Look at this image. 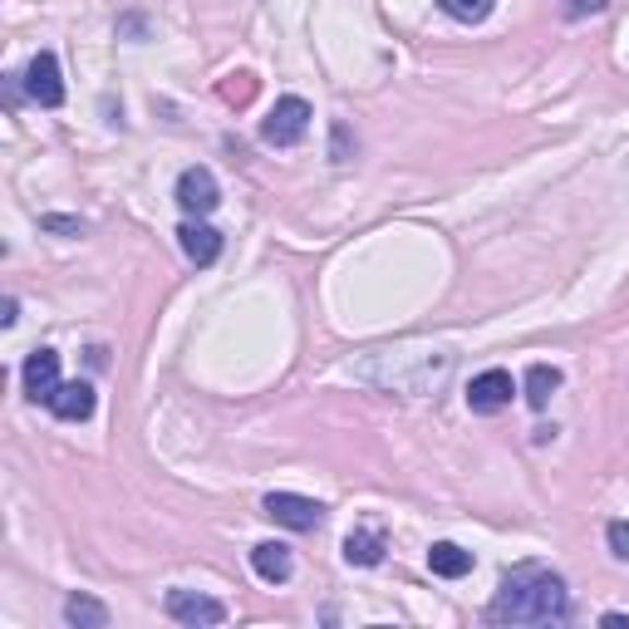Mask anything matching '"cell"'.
Returning <instances> with one entry per match:
<instances>
[{"mask_svg":"<svg viewBox=\"0 0 629 629\" xmlns=\"http://www.w3.org/2000/svg\"><path fill=\"white\" fill-rule=\"evenodd\" d=\"M261 511L275 521V526L285 531H314L324 521V507L310 497H295V491H271V497L261 501Z\"/></svg>","mask_w":629,"mask_h":629,"instance_id":"3","label":"cell"},{"mask_svg":"<svg viewBox=\"0 0 629 629\" xmlns=\"http://www.w3.org/2000/svg\"><path fill=\"white\" fill-rule=\"evenodd\" d=\"M344 560H349V566H379L383 536L379 531H349V536H344Z\"/></svg>","mask_w":629,"mask_h":629,"instance_id":"14","label":"cell"},{"mask_svg":"<svg viewBox=\"0 0 629 629\" xmlns=\"http://www.w3.org/2000/svg\"><path fill=\"white\" fill-rule=\"evenodd\" d=\"M556 389H560V369H556V364H531V369H526V383H521V393H526L531 408H546Z\"/></svg>","mask_w":629,"mask_h":629,"instance_id":"13","label":"cell"},{"mask_svg":"<svg viewBox=\"0 0 629 629\" xmlns=\"http://www.w3.org/2000/svg\"><path fill=\"white\" fill-rule=\"evenodd\" d=\"M177 206H182L187 216H206L222 206V187H216L212 167H187V173L177 177Z\"/></svg>","mask_w":629,"mask_h":629,"instance_id":"4","label":"cell"},{"mask_svg":"<svg viewBox=\"0 0 629 629\" xmlns=\"http://www.w3.org/2000/svg\"><path fill=\"white\" fill-rule=\"evenodd\" d=\"M251 566L261 580H271V585H281V580H290V550L281 546V541H261V546L251 550Z\"/></svg>","mask_w":629,"mask_h":629,"instance_id":"12","label":"cell"},{"mask_svg":"<svg viewBox=\"0 0 629 629\" xmlns=\"http://www.w3.org/2000/svg\"><path fill=\"white\" fill-rule=\"evenodd\" d=\"M605 5H609V0H566V5H560V15H566V20H580V15H600Z\"/></svg>","mask_w":629,"mask_h":629,"instance_id":"19","label":"cell"},{"mask_svg":"<svg viewBox=\"0 0 629 629\" xmlns=\"http://www.w3.org/2000/svg\"><path fill=\"white\" fill-rule=\"evenodd\" d=\"M605 541H609V550H615V560H629V521H609Z\"/></svg>","mask_w":629,"mask_h":629,"instance_id":"17","label":"cell"},{"mask_svg":"<svg viewBox=\"0 0 629 629\" xmlns=\"http://www.w3.org/2000/svg\"><path fill=\"white\" fill-rule=\"evenodd\" d=\"M310 104H305L300 94H285V98H275V108L261 118V143H271V147H295L305 133H310Z\"/></svg>","mask_w":629,"mask_h":629,"instance_id":"2","label":"cell"},{"mask_svg":"<svg viewBox=\"0 0 629 629\" xmlns=\"http://www.w3.org/2000/svg\"><path fill=\"white\" fill-rule=\"evenodd\" d=\"M45 232H59V236H84V222L79 216H39Z\"/></svg>","mask_w":629,"mask_h":629,"instance_id":"18","label":"cell"},{"mask_svg":"<svg viewBox=\"0 0 629 629\" xmlns=\"http://www.w3.org/2000/svg\"><path fill=\"white\" fill-rule=\"evenodd\" d=\"M64 619H69L74 629H104V625H108V609L98 605L94 595H69V600H64Z\"/></svg>","mask_w":629,"mask_h":629,"instance_id":"15","label":"cell"},{"mask_svg":"<svg viewBox=\"0 0 629 629\" xmlns=\"http://www.w3.org/2000/svg\"><path fill=\"white\" fill-rule=\"evenodd\" d=\"M600 625H609V629H629V615H615V609H609V615L600 619Z\"/></svg>","mask_w":629,"mask_h":629,"instance_id":"21","label":"cell"},{"mask_svg":"<svg viewBox=\"0 0 629 629\" xmlns=\"http://www.w3.org/2000/svg\"><path fill=\"white\" fill-rule=\"evenodd\" d=\"M49 413L55 418H64V423H84V418H94V389L88 383H59L55 389V399H49Z\"/></svg>","mask_w":629,"mask_h":629,"instance_id":"10","label":"cell"},{"mask_svg":"<svg viewBox=\"0 0 629 629\" xmlns=\"http://www.w3.org/2000/svg\"><path fill=\"white\" fill-rule=\"evenodd\" d=\"M251 74H232V84H222V94L232 98V104H246V98H251Z\"/></svg>","mask_w":629,"mask_h":629,"instance_id":"20","label":"cell"},{"mask_svg":"<svg viewBox=\"0 0 629 629\" xmlns=\"http://www.w3.org/2000/svg\"><path fill=\"white\" fill-rule=\"evenodd\" d=\"M428 570H432V575H442V580H462L472 570V550H462L458 541H432Z\"/></svg>","mask_w":629,"mask_h":629,"instance_id":"11","label":"cell"},{"mask_svg":"<svg viewBox=\"0 0 629 629\" xmlns=\"http://www.w3.org/2000/svg\"><path fill=\"white\" fill-rule=\"evenodd\" d=\"M15 320H20V305L5 300V314H0V324H15Z\"/></svg>","mask_w":629,"mask_h":629,"instance_id":"22","label":"cell"},{"mask_svg":"<svg viewBox=\"0 0 629 629\" xmlns=\"http://www.w3.org/2000/svg\"><path fill=\"white\" fill-rule=\"evenodd\" d=\"M167 615L177 619V625H222L226 619V605L212 595H197V590H167Z\"/></svg>","mask_w":629,"mask_h":629,"instance_id":"6","label":"cell"},{"mask_svg":"<svg viewBox=\"0 0 629 629\" xmlns=\"http://www.w3.org/2000/svg\"><path fill=\"white\" fill-rule=\"evenodd\" d=\"M511 393H517L511 373L507 369H487V373H477V379L467 383V408L472 413H501L511 403Z\"/></svg>","mask_w":629,"mask_h":629,"instance_id":"7","label":"cell"},{"mask_svg":"<svg viewBox=\"0 0 629 629\" xmlns=\"http://www.w3.org/2000/svg\"><path fill=\"white\" fill-rule=\"evenodd\" d=\"M442 10H448L452 20H462V25H482V20L491 15V5H497V0H438Z\"/></svg>","mask_w":629,"mask_h":629,"instance_id":"16","label":"cell"},{"mask_svg":"<svg viewBox=\"0 0 629 629\" xmlns=\"http://www.w3.org/2000/svg\"><path fill=\"white\" fill-rule=\"evenodd\" d=\"M20 379H25V393L35 403H49L59 389V354L55 349H35L25 359V369H20Z\"/></svg>","mask_w":629,"mask_h":629,"instance_id":"9","label":"cell"},{"mask_svg":"<svg viewBox=\"0 0 629 629\" xmlns=\"http://www.w3.org/2000/svg\"><path fill=\"white\" fill-rule=\"evenodd\" d=\"M25 94L35 98L39 108H59L64 104V79H59V59L49 49H39L25 69Z\"/></svg>","mask_w":629,"mask_h":629,"instance_id":"5","label":"cell"},{"mask_svg":"<svg viewBox=\"0 0 629 629\" xmlns=\"http://www.w3.org/2000/svg\"><path fill=\"white\" fill-rule=\"evenodd\" d=\"M566 615H570V590L546 566L507 570L497 585V600L487 605L491 625H560Z\"/></svg>","mask_w":629,"mask_h":629,"instance_id":"1","label":"cell"},{"mask_svg":"<svg viewBox=\"0 0 629 629\" xmlns=\"http://www.w3.org/2000/svg\"><path fill=\"white\" fill-rule=\"evenodd\" d=\"M177 241H182V251L192 265H212L216 256H222V232L206 226L202 216H187V222L177 226Z\"/></svg>","mask_w":629,"mask_h":629,"instance_id":"8","label":"cell"}]
</instances>
